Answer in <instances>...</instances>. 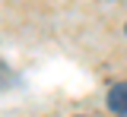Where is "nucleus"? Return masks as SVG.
I'll return each instance as SVG.
<instances>
[{"instance_id": "obj_2", "label": "nucleus", "mask_w": 127, "mask_h": 117, "mask_svg": "<svg viewBox=\"0 0 127 117\" xmlns=\"http://www.w3.org/2000/svg\"><path fill=\"white\" fill-rule=\"evenodd\" d=\"M10 82H13V73H10V67L0 60V89H6Z\"/></svg>"}, {"instance_id": "obj_1", "label": "nucleus", "mask_w": 127, "mask_h": 117, "mask_svg": "<svg viewBox=\"0 0 127 117\" xmlns=\"http://www.w3.org/2000/svg\"><path fill=\"white\" fill-rule=\"evenodd\" d=\"M108 108H111L118 117H127V82H118V85L108 92Z\"/></svg>"}]
</instances>
